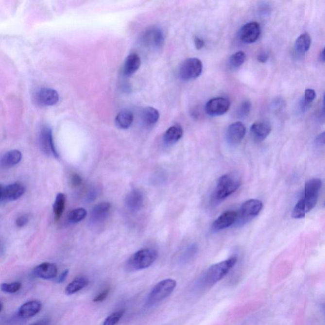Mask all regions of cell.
Returning a JSON list of instances; mask_svg holds the SVG:
<instances>
[{
    "label": "cell",
    "mask_w": 325,
    "mask_h": 325,
    "mask_svg": "<svg viewBox=\"0 0 325 325\" xmlns=\"http://www.w3.org/2000/svg\"><path fill=\"white\" fill-rule=\"evenodd\" d=\"M322 185V181L317 178L310 179L306 183L301 198L298 201L292 211L291 215L293 219L304 218L315 207Z\"/></svg>",
    "instance_id": "6da1fadb"
},
{
    "label": "cell",
    "mask_w": 325,
    "mask_h": 325,
    "mask_svg": "<svg viewBox=\"0 0 325 325\" xmlns=\"http://www.w3.org/2000/svg\"><path fill=\"white\" fill-rule=\"evenodd\" d=\"M241 185V179L235 173H227L219 178L215 188L214 198L222 200L234 193Z\"/></svg>",
    "instance_id": "7a4b0ae2"
},
{
    "label": "cell",
    "mask_w": 325,
    "mask_h": 325,
    "mask_svg": "<svg viewBox=\"0 0 325 325\" xmlns=\"http://www.w3.org/2000/svg\"><path fill=\"white\" fill-rule=\"evenodd\" d=\"M176 286L177 282L173 279H163L157 283L149 293L146 305L153 307L166 299L174 291Z\"/></svg>",
    "instance_id": "3957f363"
},
{
    "label": "cell",
    "mask_w": 325,
    "mask_h": 325,
    "mask_svg": "<svg viewBox=\"0 0 325 325\" xmlns=\"http://www.w3.org/2000/svg\"><path fill=\"white\" fill-rule=\"evenodd\" d=\"M158 254L153 249H143L132 255L127 262V269L130 271L145 270L156 260Z\"/></svg>",
    "instance_id": "277c9868"
},
{
    "label": "cell",
    "mask_w": 325,
    "mask_h": 325,
    "mask_svg": "<svg viewBox=\"0 0 325 325\" xmlns=\"http://www.w3.org/2000/svg\"><path fill=\"white\" fill-rule=\"evenodd\" d=\"M237 262V257H233L224 261L213 265L205 275L204 281L206 284L213 285L220 281L235 266Z\"/></svg>",
    "instance_id": "5b68a950"
},
{
    "label": "cell",
    "mask_w": 325,
    "mask_h": 325,
    "mask_svg": "<svg viewBox=\"0 0 325 325\" xmlns=\"http://www.w3.org/2000/svg\"><path fill=\"white\" fill-rule=\"evenodd\" d=\"M203 70L202 61L197 58H189L182 64L179 70L180 78L184 81L196 79L201 75Z\"/></svg>",
    "instance_id": "8992f818"
},
{
    "label": "cell",
    "mask_w": 325,
    "mask_h": 325,
    "mask_svg": "<svg viewBox=\"0 0 325 325\" xmlns=\"http://www.w3.org/2000/svg\"><path fill=\"white\" fill-rule=\"evenodd\" d=\"M263 204L261 201L251 199L246 201L240 207L239 213H238V220L241 222H247L257 216L262 210Z\"/></svg>",
    "instance_id": "52a82bcc"
},
{
    "label": "cell",
    "mask_w": 325,
    "mask_h": 325,
    "mask_svg": "<svg viewBox=\"0 0 325 325\" xmlns=\"http://www.w3.org/2000/svg\"><path fill=\"white\" fill-rule=\"evenodd\" d=\"M230 107L228 99L223 97H217L211 99L205 105V112L211 117H218L227 113Z\"/></svg>",
    "instance_id": "ba28073f"
},
{
    "label": "cell",
    "mask_w": 325,
    "mask_h": 325,
    "mask_svg": "<svg viewBox=\"0 0 325 325\" xmlns=\"http://www.w3.org/2000/svg\"><path fill=\"white\" fill-rule=\"evenodd\" d=\"M40 141L41 150L48 155L57 158L59 156L53 142L52 131L51 127L44 126L41 128L40 134Z\"/></svg>",
    "instance_id": "9c48e42d"
},
{
    "label": "cell",
    "mask_w": 325,
    "mask_h": 325,
    "mask_svg": "<svg viewBox=\"0 0 325 325\" xmlns=\"http://www.w3.org/2000/svg\"><path fill=\"white\" fill-rule=\"evenodd\" d=\"M260 33L261 29L259 24L256 22H249L244 25L240 30V39L243 43L250 44L258 40Z\"/></svg>",
    "instance_id": "30bf717a"
},
{
    "label": "cell",
    "mask_w": 325,
    "mask_h": 325,
    "mask_svg": "<svg viewBox=\"0 0 325 325\" xmlns=\"http://www.w3.org/2000/svg\"><path fill=\"white\" fill-rule=\"evenodd\" d=\"M142 41L147 46L159 49L164 43V35L160 29L153 27L145 32Z\"/></svg>",
    "instance_id": "8fae6325"
},
{
    "label": "cell",
    "mask_w": 325,
    "mask_h": 325,
    "mask_svg": "<svg viewBox=\"0 0 325 325\" xmlns=\"http://www.w3.org/2000/svg\"><path fill=\"white\" fill-rule=\"evenodd\" d=\"M246 127L241 122H236L231 124L227 128L226 140L229 144H239L245 137Z\"/></svg>",
    "instance_id": "7c38bea8"
},
{
    "label": "cell",
    "mask_w": 325,
    "mask_h": 325,
    "mask_svg": "<svg viewBox=\"0 0 325 325\" xmlns=\"http://www.w3.org/2000/svg\"><path fill=\"white\" fill-rule=\"evenodd\" d=\"M238 217V212L235 211H227L223 213L212 223V230L220 231L228 228L237 222Z\"/></svg>",
    "instance_id": "4fadbf2b"
},
{
    "label": "cell",
    "mask_w": 325,
    "mask_h": 325,
    "mask_svg": "<svg viewBox=\"0 0 325 325\" xmlns=\"http://www.w3.org/2000/svg\"><path fill=\"white\" fill-rule=\"evenodd\" d=\"M272 127L271 123L267 120H261L254 123L250 128V132L256 141L261 142L270 135Z\"/></svg>",
    "instance_id": "5bb4252c"
},
{
    "label": "cell",
    "mask_w": 325,
    "mask_h": 325,
    "mask_svg": "<svg viewBox=\"0 0 325 325\" xmlns=\"http://www.w3.org/2000/svg\"><path fill=\"white\" fill-rule=\"evenodd\" d=\"M37 103L44 106H51L59 102V95L51 88H41L36 95Z\"/></svg>",
    "instance_id": "9a60e30c"
},
{
    "label": "cell",
    "mask_w": 325,
    "mask_h": 325,
    "mask_svg": "<svg viewBox=\"0 0 325 325\" xmlns=\"http://www.w3.org/2000/svg\"><path fill=\"white\" fill-rule=\"evenodd\" d=\"M58 273L57 267L53 263L44 262L36 266L33 273L37 278L43 279H54Z\"/></svg>",
    "instance_id": "2e32d148"
},
{
    "label": "cell",
    "mask_w": 325,
    "mask_h": 325,
    "mask_svg": "<svg viewBox=\"0 0 325 325\" xmlns=\"http://www.w3.org/2000/svg\"><path fill=\"white\" fill-rule=\"evenodd\" d=\"M42 308V304L40 301H31L22 304L18 308L17 314L18 317L22 319H28L34 317L38 314Z\"/></svg>",
    "instance_id": "e0dca14e"
},
{
    "label": "cell",
    "mask_w": 325,
    "mask_h": 325,
    "mask_svg": "<svg viewBox=\"0 0 325 325\" xmlns=\"http://www.w3.org/2000/svg\"><path fill=\"white\" fill-rule=\"evenodd\" d=\"M111 204L108 202L101 203L93 208L91 212V221L99 223L105 221L111 210Z\"/></svg>",
    "instance_id": "ac0fdd59"
},
{
    "label": "cell",
    "mask_w": 325,
    "mask_h": 325,
    "mask_svg": "<svg viewBox=\"0 0 325 325\" xmlns=\"http://www.w3.org/2000/svg\"><path fill=\"white\" fill-rule=\"evenodd\" d=\"M143 194L139 190L134 189L127 194L125 199V204L127 208L132 211L140 210L143 205Z\"/></svg>",
    "instance_id": "d6986e66"
},
{
    "label": "cell",
    "mask_w": 325,
    "mask_h": 325,
    "mask_svg": "<svg viewBox=\"0 0 325 325\" xmlns=\"http://www.w3.org/2000/svg\"><path fill=\"white\" fill-rule=\"evenodd\" d=\"M25 192L23 186L20 184L14 183L10 184L3 189V200L15 201L21 197Z\"/></svg>",
    "instance_id": "ffe728a7"
},
{
    "label": "cell",
    "mask_w": 325,
    "mask_h": 325,
    "mask_svg": "<svg viewBox=\"0 0 325 325\" xmlns=\"http://www.w3.org/2000/svg\"><path fill=\"white\" fill-rule=\"evenodd\" d=\"M141 60L137 53H131L126 58L124 63L123 72L126 76H131L139 69Z\"/></svg>",
    "instance_id": "44dd1931"
},
{
    "label": "cell",
    "mask_w": 325,
    "mask_h": 325,
    "mask_svg": "<svg viewBox=\"0 0 325 325\" xmlns=\"http://www.w3.org/2000/svg\"><path fill=\"white\" fill-rule=\"evenodd\" d=\"M22 155L18 150H12L5 153L0 158V165L4 168H11L18 164L21 161Z\"/></svg>",
    "instance_id": "7402d4cb"
},
{
    "label": "cell",
    "mask_w": 325,
    "mask_h": 325,
    "mask_svg": "<svg viewBox=\"0 0 325 325\" xmlns=\"http://www.w3.org/2000/svg\"><path fill=\"white\" fill-rule=\"evenodd\" d=\"M159 118V112L154 107H146L142 111L141 120L145 127H153L158 121Z\"/></svg>",
    "instance_id": "603a6c76"
},
{
    "label": "cell",
    "mask_w": 325,
    "mask_h": 325,
    "mask_svg": "<svg viewBox=\"0 0 325 325\" xmlns=\"http://www.w3.org/2000/svg\"><path fill=\"white\" fill-rule=\"evenodd\" d=\"M183 136V128L179 125H175L167 130L163 136V140L167 144L172 145L179 141Z\"/></svg>",
    "instance_id": "cb8c5ba5"
},
{
    "label": "cell",
    "mask_w": 325,
    "mask_h": 325,
    "mask_svg": "<svg viewBox=\"0 0 325 325\" xmlns=\"http://www.w3.org/2000/svg\"><path fill=\"white\" fill-rule=\"evenodd\" d=\"M134 121V115L131 111L123 109L116 117L115 123L117 127L121 129H127Z\"/></svg>",
    "instance_id": "d4e9b609"
},
{
    "label": "cell",
    "mask_w": 325,
    "mask_h": 325,
    "mask_svg": "<svg viewBox=\"0 0 325 325\" xmlns=\"http://www.w3.org/2000/svg\"><path fill=\"white\" fill-rule=\"evenodd\" d=\"M311 45V38L308 33L300 35L295 43V51L298 55H303L309 51Z\"/></svg>",
    "instance_id": "484cf974"
},
{
    "label": "cell",
    "mask_w": 325,
    "mask_h": 325,
    "mask_svg": "<svg viewBox=\"0 0 325 325\" xmlns=\"http://www.w3.org/2000/svg\"><path fill=\"white\" fill-rule=\"evenodd\" d=\"M89 284L88 279L86 277H78L70 282L65 289L66 295H71L82 291Z\"/></svg>",
    "instance_id": "4316f807"
},
{
    "label": "cell",
    "mask_w": 325,
    "mask_h": 325,
    "mask_svg": "<svg viewBox=\"0 0 325 325\" xmlns=\"http://www.w3.org/2000/svg\"><path fill=\"white\" fill-rule=\"evenodd\" d=\"M66 197L63 193H59L56 196L54 204L53 206V213L55 221H59L63 214L65 208Z\"/></svg>",
    "instance_id": "83f0119b"
},
{
    "label": "cell",
    "mask_w": 325,
    "mask_h": 325,
    "mask_svg": "<svg viewBox=\"0 0 325 325\" xmlns=\"http://www.w3.org/2000/svg\"><path fill=\"white\" fill-rule=\"evenodd\" d=\"M246 57L245 52L242 51H238V52L232 55L229 58V65L233 69H237L245 63Z\"/></svg>",
    "instance_id": "f1b7e54d"
},
{
    "label": "cell",
    "mask_w": 325,
    "mask_h": 325,
    "mask_svg": "<svg viewBox=\"0 0 325 325\" xmlns=\"http://www.w3.org/2000/svg\"><path fill=\"white\" fill-rule=\"evenodd\" d=\"M316 94L315 91L312 89H307L304 92V98L301 101V108L302 111H306L309 107L314 99H315Z\"/></svg>",
    "instance_id": "f546056e"
},
{
    "label": "cell",
    "mask_w": 325,
    "mask_h": 325,
    "mask_svg": "<svg viewBox=\"0 0 325 325\" xmlns=\"http://www.w3.org/2000/svg\"><path fill=\"white\" fill-rule=\"evenodd\" d=\"M87 212L86 209L80 208L71 211L68 215V221L71 223H77L86 218Z\"/></svg>",
    "instance_id": "4dcf8cb0"
},
{
    "label": "cell",
    "mask_w": 325,
    "mask_h": 325,
    "mask_svg": "<svg viewBox=\"0 0 325 325\" xmlns=\"http://www.w3.org/2000/svg\"><path fill=\"white\" fill-rule=\"evenodd\" d=\"M22 288V283L16 281L12 283H3L0 285V289L3 292L14 293L19 291Z\"/></svg>",
    "instance_id": "1f68e13d"
},
{
    "label": "cell",
    "mask_w": 325,
    "mask_h": 325,
    "mask_svg": "<svg viewBox=\"0 0 325 325\" xmlns=\"http://www.w3.org/2000/svg\"><path fill=\"white\" fill-rule=\"evenodd\" d=\"M124 314H125V310L121 309L113 312L107 316L104 322H103V325H116L119 324L120 320L123 317Z\"/></svg>",
    "instance_id": "d6a6232c"
},
{
    "label": "cell",
    "mask_w": 325,
    "mask_h": 325,
    "mask_svg": "<svg viewBox=\"0 0 325 325\" xmlns=\"http://www.w3.org/2000/svg\"><path fill=\"white\" fill-rule=\"evenodd\" d=\"M252 103L249 101H245L241 103V104L238 107L237 111V116L240 119H243L249 115L251 111Z\"/></svg>",
    "instance_id": "836d02e7"
},
{
    "label": "cell",
    "mask_w": 325,
    "mask_h": 325,
    "mask_svg": "<svg viewBox=\"0 0 325 325\" xmlns=\"http://www.w3.org/2000/svg\"><path fill=\"white\" fill-rule=\"evenodd\" d=\"M109 291H110V289H109V288L103 290L101 292L97 294V295L95 296L93 301L94 302H101L105 301V300L106 299L107 296L109 295Z\"/></svg>",
    "instance_id": "e575fe53"
},
{
    "label": "cell",
    "mask_w": 325,
    "mask_h": 325,
    "mask_svg": "<svg viewBox=\"0 0 325 325\" xmlns=\"http://www.w3.org/2000/svg\"><path fill=\"white\" fill-rule=\"evenodd\" d=\"M28 222V217L26 216V215H23V216H20L17 219L16 225H17L18 227H22L25 226Z\"/></svg>",
    "instance_id": "d590c367"
},
{
    "label": "cell",
    "mask_w": 325,
    "mask_h": 325,
    "mask_svg": "<svg viewBox=\"0 0 325 325\" xmlns=\"http://www.w3.org/2000/svg\"><path fill=\"white\" fill-rule=\"evenodd\" d=\"M82 183V179L80 175H78V174L72 175L71 177V183L72 186H73L74 187H78V186L81 185Z\"/></svg>",
    "instance_id": "8d00e7d4"
},
{
    "label": "cell",
    "mask_w": 325,
    "mask_h": 325,
    "mask_svg": "<svg viewBox=\"0 0 325 325\" xmlns=\"http://www.w3.org/2000/svg\"><path fill=\"white\" fill-rule=\"evenodd\" d=\"M316 146L318 147H323L325 145V133L320 134L315 140Z\"/></svg>",
    "instance_id": "74e56055"
},
{
    "label": "cell",
    "mask_w": 325,
    "mask_h": 325,
    "mask_svg": "<svg viewBox=\"0 0 325 325\" xmlns=\"http://www.w3.org/2000/svg\"><path fill=\"white\" fill-rule=\"evenodd\" d=\"M68 274H69V270H66L64 271L63 273H61V274L60 275L59 278L56 280V282L57 283H63L64 281H66V278H68Z\"/></svg>",
    "instance_id": "f35d334b"
},
{
    "label": "cell",
    "mask_w": 325,
    "mask_h": 325,
    "mask_svg": "<svg viewBox=\"0 0 325 325\" xmlns=\"http://www.w3.org/2000/svg\"><path fill=\"white\" fill-rule=\"evenodd\" d=\"M269 58V55L268 53L265 52V51H261L258 53L257 56V60L260 63H264L268 61Z\"/></svg>",
    "instance_id": "ab89813d"
},
{
    "label": "cell",
    "mask_w": 325,
    "mask_h": 325,
    "mask_svg": "<svg viewBox=\"0 0 325 325\" xmlns=\"http://www.w3.org/2000/svg\"><path fill=\"white\" fill-rule=\"evenodd\" d=\"M194 45H195L196 49L198 50L202 49L205 46V41L202 39L198 38V37H196L194 38Z\"/></svg>",
    "instance_id": "60d3db41"
},
{
    "label": "cell",
    "mask_w": 325,
    "mask_h": 325,
    "mask_svg": "<svg viewBox=\"0 0 325 325\" xmlns=\"http://www.w3.org/2000/svg\"><path fill=\"white\" fill-rule=\"evenodd\" d=\"M48 324H49V322L47 320H42L41 322L35 323V324L30 325H48Z\"/></svg>",
    "instance_id": "b9f144b4"
},
{
    "label": "cell",
    "mask_w": 325,
    "mask_h": 325,
    "mask_svg": "<svg viewBox=\"0 0 325 325\" xmlns=\"http://www.w3.org/2000/svg\"><path fill=\"white\" fill-rule=\"evenodd\" d=\"M320 61L324 63L325 62V56H324V49L323 50L322 52H321L320 55Z\"/></svg>",
    "instance_id": "7bdbcfd3"
},
{
    "label": "cell",
    "mask_w": 325,
    "mask_h": 325,
    "mask_svg": "<svg viewBox=\"0 0 325 325\" xmlns=\"http://www.w3.org/2000/svg\"><path fill=\"white\" fill-rule=\"evenodd\" d=\"M4 188L0 185V200H3Z\"/></svg>",
    "instance_id": "ee69618b"
},
{
    "label": "cell",
    "mask_w": 325,
    "mask_h": 325,
    "mask_svg": "<svg viewBox=\"0 0 325 325\" xmlns=\"http://www.w3.org/2000/svg\"><path fill=\"white\" fill-rule=\"evenodd\" d=\"M2 308H3V306H2V304L0 302V312L1 311Z\"/></svg>",
    "instance_id": "f6af8a7d"
}]
</instances>
